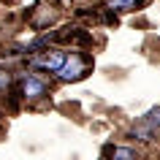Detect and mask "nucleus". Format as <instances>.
<instances>
[{
    "instance_id": "obj_1",
    "label": "nucleus",
    "mask_w": 160,
    "mask_h": 160,
    "mask_svg": "<svg viewBox=\"0 0 160 160\" xmlns=\"http://www.w3.org/2000/svg\"><path fill=\"white\" fill-rule=\"evenodd\" d=\"M84 73H87V68H84V62H82L79 54L65 57V60H62V65L57 68V76L62 79V82H76V79H82Z\"/></svg>"
},
{
    "instance_id": "obj_2",
    "label": "nucleus",
    "mask_w": 160,
    "mask_h": 160,
    "mask_svg": "<svg viewBox=\"0 0 160 160\" xmlns=\"http://www.w3.org/2000/svg\"><path fill=\"white\" fill-rule=\"evenodd\" d=\"M62 60H65L62 52H46V54H41V57H35L33 62L41 65V68H49V71H57V68L62 65Z\"/></svg>"
},
{
    "instance_id": "obj_3",
    "label": "nucleus",
    "mask_w": 160,
    "mask_h": 160,
    "mask_svg": "<svg viewBox=\"0 0 160 160\" xmlns=\"http://www.w3.org/2000/svg\"><path fill=\"white\" fill-rule=\"evenodd\" d=\"M133 136L138 138V141H155V136H158V128L141 119V122H138V125L133 128Z\"/></svg>"
},
{
    "instance_id": "obj_4",
    "label": "nucleus",
    "mask_w": 160,
    "mask_h": 160,
    "mask_svg": "<svg viewBox=\"0 0 160 160\" xmlns=\"http://www.w3.org/2000/svg\"><path fill=\"white\" fill-rule=\"evenodd\" d=\"M43 82H38V79H33V76H27L25 82H22V92H25V98H38V95H43Z\"/></svg>"
},
{
    "instance_id": "obj_5",
    "label": "nucleus",
    "mask_w": 160,
    "mask_h": 160,
    "mask_svg": "<svg viewBox=\"0 0 160 160\" xmlns=\"http://www.w3.org/2000/svg\"><path fill=\"white\" fill-rule=\"evenodd\" d=\"M144 122H149V125H155V128L160 130V106H155V109H149V111H147Z\"/></svg>"
},
{
    "instance_id": "obj_6",
    "label": "nucleus",
    "mask_w": 160,
    "mask_h": 160,
    "mask_svg": "<svg viewBox=\"0 0 160 160\" xmlns=\"http://www.w3.org/2000/svg\"><path fill=\"white\" fill-rule=\"evenodd\" d=\"M111 155L117 160H133L136 158V149H111Z\"/></svg>"
},
{
    "instance_id": "obj_7",
    "label": "nucleus",
    "mask_w": 160,
    "mask_h": 160,
    "mask_svg": "<svg viewBox=\"0 0 160 160\" xmlns=\"http://www.w3.org/2000/svg\"><path fill=\"white\" fill-rule=\"evenodd\" d=\"M136 0H111L109 8H128V6H133Z\"/></svg>"
},
{
    "instance_id": "obj_8",
    "label": "nucleus",
    "mask_w": 160,
    "mask_h": 160,
    "mask_svg": "<svg viewBox=\"0 0 160 160\" xmlns=\"http://www.w3.org/2000/svg\"><path fill=\"white\" fill-rule=\"evenodd\" d=\"M8 82H11L8 73H3V71H0V90H3V87H8Z\"/></svg>"
}]
</instances>
